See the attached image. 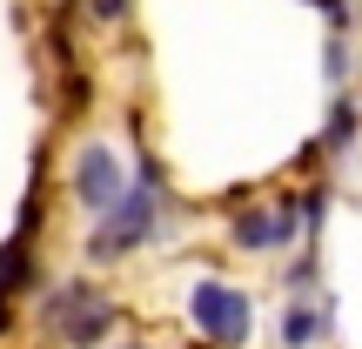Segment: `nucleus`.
Instances as JSON below:
<instances>
[{
    "instance_id": "f257e3e1",
    "label": "nucleus",
    "mask_w": 362,
    "mask_h": 349,
    "mask_svg": "<svg viewBox=\"0 0 362 349\" xmlns=\"http://www.w3.org/2000/svg\"><path fill=\"white\" fill-rule=\"evenodd\" d=\"M188 323L215 349H242L248 329H255V302H248L242 289H228V282H194L188 289Z\"/></svg>"
},
{
    "instance_id": "f03ea898",
    "label": "nucleus",
    "mask_w": 362,
    "mask_h": 349,
    "mask_svg": "<svg viewBox=\"0 0 362 349\" xmlns=\"http://www.w3.org/2000/svg\"><path fill=\"white\" fill-rule=\"evenodd\" d=\"M94 222H101V229H94V256H121V248L148 242V235H155V188L115 195V208L94 215Z\"/></svg>"
},
{
    "instance_id": "7ed1b4c3",
    "label": "nucleus",
    "mask_w": 362,
    "mask_h": 349,
    "mask_svg": "<svg viewBox=\"0 0 362 349\" xmlns=\"http://www.w3.org/2000/svg\"><path fill=\"white\" fill-rule=\"evenodd\" d=\"M74 195L88 202V215H107L115 195H121V161L107 155V148H81V161H74Z\"/></svg>"
},
{
    "instance_id": "20e7f679",
    "label": "nucleus",
    "mask_w": 362,
    "mask_h": 349,
    "mask_svg": "<svg viewBox=\"0 0 362 349\" xmlns=\"http://www.w3.org/2000/svg\"><path fill=\"white\" fill-rule=\"evenodd\" d=\"M54 316H61L67 343H101V329L115 323V309H107L101 296H88V289H61V296H54Z\"/></svg>"
},
{
    "instance_id": "39448f33",
    "label": "nucleus",
    "mask_w": 362,
    "mask_h": 349,
    "mask_svg": "<svg viewBox=\"0 0 362 349\" xmlns=\"http://www.w3.org/2000/svg\"><path fill=\"white\" fill-rule=\"evenodd\" d=\"M296 229V215H269V208H242V215H235V242L242 248H269V242H282V235Z\"/></svg>"
},
{
    "instance_id": "423d86ee",
    "label": "nucleus",
    "mask_w": 362,
    "mask_h": 349,
    "mask_svg": "<svg viewBox=\"0 0 362 349\" xmlns=\"http://www.w3.org/2000/svg\"><path fill=\"white\" fill-rule=\"evenodd\" d=\"M315 336H322V309H315V302H296L288 323H282V343H288V349H309Z\"/></svg>"
},
{
    "instance_id": "0eeeda50",
    "label": "nucleus",
    "mask_w": 362,
    "mask_h": 349,
    "mask_svg": "<svg viewBox=\"0 0 362 349\" xmlns=\"http://www.w3.org/2000/svg\"><path fill=\"white\" fill-rule=\"evenodd\" d=\"M315 7H329V21H342V0H315Z\"/></svg>"
},
{
    "instance_id": "6e6552de",
    "label": "nucleus",
    "mask_w": 362,
    "mask_h": 349,
    "mask_svg": "<svg viewBox=\"0 0 362 349\" xmlns=\"http://www.w3.org/2000/svg\"><path fill=\"white\" fill-rule=\"evenodd\" d=\"M121 7H128V0H101V13H121Z\"/></svg>"
}]
</instances>
